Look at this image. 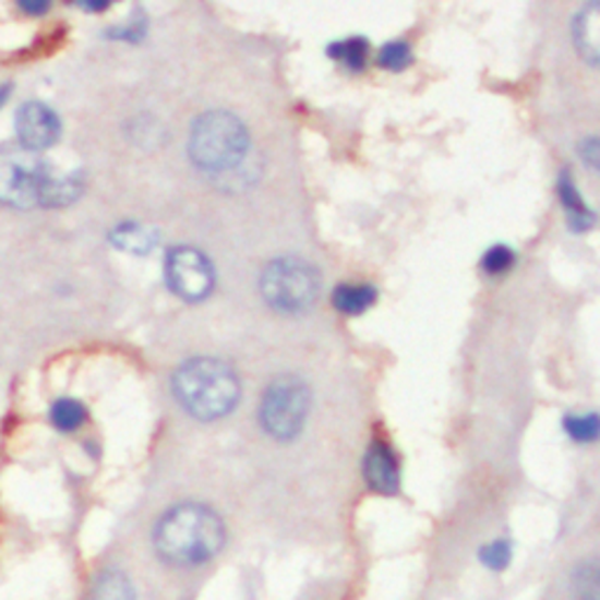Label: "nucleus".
I'll list each match as a JSON object with an SVG mask.
<instances>
[{
	"label": "nucleus",
	"instance_id": "nucleus-22",
	"mask_svg": "<svg viewBox=\"0 0 600 600\" xmlns=\"http://www.w3.org/2000/svg\"><path fill=\"white\" fill-rule=\"evenodd\" d=\"M581 155L587 157L589 167H591V169H596V165H598V163H596V155H598V144H596V139H589L587 144L581 146Z\"/></svg>",
	"mask_w": 600,
	"mask_h": 600
},
{
	"label": "nucleus",
	"instance_id": "nucleus-9",
	"mask_svg": "<svg viewBox=\"0 0 600 600\" xmlns=\"http://www.w3.org/2000/svg\"><path fill=\"white\" fill-rule=\"evenodd\" d=\"M364 479L371 491L381 495H394L399 491V463L383 441H375L364 457Z\"/></svg>",
	"mask_w": 600,
	"mask_h": 600
},
{
	"label": "nucleus",
	"instance_id": "nucleus-4",
	"mask_svg": "<svg viewBox=\"0 0 600 600\" xmlns=\"http://www.w3.org/2000/svg\"><path fill=\"white\" fill-rule=\"evenodd\" d=\"M322 277L308 261L279 259L265 267L261 291L279 312H305L320 296Z\"/></svg>",
	"mask_w": 600,
	"mask_h": 600
},
{
	"label": "nucleus",
	"instance_id": "nucleus-23",
	"mask_svg": "<svg viewBox=\"0 0 600 600\" xmlns=\"http://www.w3.org/2000/svg\"><path fill=\"white\" fill-rule=\"evenodd\" d=\"M22 10L28 12V14H43V12L50 10V5H47V3H22Z\"/></svg>",
	"mask_w": 600,
	"mask_h": 600
},
{
	"label": "nucleus",
	"instance_id": "nucleus-14",
	"mask_svg": "<svg viewBox=\"0 0 600 600\" xmlns=\"http://www.w3.org/2000/svg\"><path fill=\"white\" fill-rule=\"evenodd\" d=\"M50 420L59 432H75L85 424L87 408L75 399H59L50 408Z\"/></svg>",
	"mask_w": 600,
	"mask_h": 600
},
{
	"label": "nucleus",
	"instance_id": "nucleus-21",
	"mask_svg": "<svg viewBox=\"0 0 600 600\" xmlns=\"http://www.w3.org/2000/svg\"><path fill=\"white\" fill-rule=\"evenodd\" d=\"M512 263H514V251L509 247L497 244L483 256V271L491 275H502L509 271Z\"/></svg>",
	"mask_w": 600,
	"mask_h": 600
},
{
	"label": "nucleus",
	"instance_id": "nucleus-6",
	"mask_svg": "<svg viewBox=\"0 0 600 600\" xmlns=\"http://www.w3.org/2000/svg\"><path fill=\"white\" fill-rule=\"evenodd\" d=\"M310 410V392L296 375H281L265 389L261 401V424L263 430L287 441L303 430Z\"/></svg>",
	"mask_w": 600,
	"mask_h": 600
},
{
	"label": "nucleus",
	"instance_id": "nucleus-2",
	"mask_svg": "<svg viewBox=\"0 0 600 600\" xmlns=\"http://www.w3.org/2000/svg\"><path fill=\"white\" fill-rule=\"evenodd\" d=\"M173 392L188 413L200 420L228 416L240 399V381L224 361L197 357L173 375Z\"/></svg>",
	"mask_w": 600,
	"mask_h": 600
},
{
	"label": "nucleus",
	"instance_id": "nucleus-24",
	"mask_svg": "<svg viewBox=\"0 0 600 600\" xmlns=\"http://www.w3.org/2000/svg\"><path fill=\"white\" fill-rule=\"evenodd\" d=\"M5 92H8V87L0 89V106H3V101H5Z\"/></svg>",
	"mask_w": 600,
	"mask_h": 600
},
{
	"label": "nucleus",
	"instance_id": "nucleus-3",
	"mask_svg": "<svg viewBox=\"0 0 600 600\" xmlns=\"http://www.w3.org/2000/svg\"><path fill=\"white\" fill-rule=\"evenodd\" d=\"M247 148V128L226 110L204 113L195 122L191 141H188L193 163L207 171H230L244 160Z\"/></svg>",
	"mask_w": 600,
	"mask_h": 600
},
{
	"label": "nucleus",
	"instance_id": "nucleus-20",
	"mask_svg": "<svg viewBox=\"0 0 600 600\" xmlns=\"http://www.w3.org/2000/svg\"><path fill=\"white\" fill-rule=\"evenodd\" d=\"M565 430L577 441H593L598 436V418L589 416H571L565 420Z\"/></svg>",
	"mask_w": 600,
	"mask_h": 600
},
{
	"label": "nucleus",
	"instance_id": "nucleus-10",
	"mask_svg": "<svg viewBox=\"0 0 600 600\" xmlns=\"http://www.w3.org/2000/svg\"><path fill=\"white\" fill-rule=\"evenodd\" d=\"M85 600H136L134 581L116 567L101 571L97 577H92L85 591Z\"/></svg>",
	"mask_w": 600,
	"mask_h": 600
},
{
	"label": "nucleus",
	"instance_id": "nucleus-13",
	"mask_svg": "<svg viewBox=\"0 0 600 600\" xmlns=\"http://www.w3.org/2000/svg\"><path fill=\"white\" fill-rule=\"evenodd\" d=\"M573 600H600V567L596 559L581 561L571 577Z\"/></svg>",
	"mask_w": 600,
	"mask_h": 600
},
{
	"label": "nucleus",
	"instance_id": "nucleus-12",
	"mask_svg": "<svg viewBox=\"0 0 600 600\" xmlns=\"http://www.w3.org/2000/svg\"><path fill=\"white\" fill-rule=\"evenodd\" d=\"M375 296L369 284H340L334 291V305L345 314H361L375 303Z\"/></svg>",
	"mask_w": 600,
	"mask_h": 600
},
{
	"label": "nucleus",
	"instance_id": "nucleus-7",
	"mask_svg": "<svg viewBox=\"0 0 600 600\" xmlns=\"http://www.w3.org/2000/svg\"><path fill=\"white\" fill-rule=\"evenodd\" d=\"M167 281L185 300H202L214 287L212 263L193 247H177L167 256Z\"/></svg>",
	"mask_w": 600,
	"mask_h": 600
},
{
	"label": "nucleus",
	"instance_id": "nucleus-11",
	"mask_svg": "<svg viewBox=\"0 0 600 600\" xmlns=\"http://www.w3.org/2000/svg\"><path fill=\"white\" fill-rule=\"evenodd\" d=\"M575 43L579 47L581 57L596 61L598 57V5L589 3L575 17Z\"/></svg>",
	"mask_w": 600,
	"mask_h": 600
},
{
	"label": "nucleus",
	"instance_id": "nucleus-16",
	"mask_svg": "<svg viewBox=\"0 0 600 600\" xmlns=\"http://www.w3.org/2000/svg\"><path fill=\"white\" fill-rule=\"evenodd\" d=\"M155 232L141 228L136 224H124L113 232V242L124 249L132 251V254H148V251L155 247Z\"/></svg>",
	"mask_w": 600,
	"mask_h": 600
},
{
	"label": "nucleus",
	"instance_id": "nucleus-17",
	"mask_svg": "<svg viewBox=\"0 0 600 600\" xmlns=\"http://www.w3.org/2000/svg\"><path fill=\"white\" fill-rule=\"evenodd\" d=\"M328 55L343 61V64L350 69V71H361L367 67V57H369V43L364 38H350V40H343V43H336L331 45Z\"/></svg>",
	"mask_w": 600,
	"mask_h": 600
},
{
	"label": "nucleus",
	"instance_id": "nucleus-8",
	"mask_svg": "<svg viewBox=\"0 0 600 600\" xmlns=\"http://www.w3.org/2000/svg\"><path fill=\"white\" fill-rule=\"evenodd\" d=\"M14 128H17L20 146L28 153H40L50 148L59 139V118L50 106L40 101H28L17 110V120H14Z\"/></svg>",
	"mask_w": 600,
	"mask_h": 600
},
{
	"label": "nucleus",
	"instance_id": "nucleus-18",
	"mask_svg": "<svg viewBox=\"0 0 600 600\" xmlns=\"http://www.w3.org/2000/svg\"><path fill=\"white\" fill-rule=\"evenodd\" d=\"M512 559H514V547L509 540H493L491 544L481 547V551H479V561L491 573L507 571V567L512 565Z\"/></svg>",
	"mask_w": 600,
	"mask_h": 600
},
{
	"label": "nucleus",
	"instance_id": "nucleus-19",
	"mask_svg": "<svg viewBox=\"0 0 600 600\" xmlns=\"http://www.w3.org/2000/svg\"><path fill=\"white\" fill-rule=\"evenodd\" d=\"M410 61H413V55H410V47L404 40L387 43L377 55V64L387 71H404Z\"/></svg>",
	"mask_w": 600,
	"mask_h": 600
},
{
	"label": "nucleus",
	"instance_id": "nucleus-15",
	"mask_svg": "<svg viewBox=\"0 0 600 600\" xmlns=\"http://www.w3.org/2000/svg\"><path fill=\"white\" fill-rule=\"evenodd\" d=\"M561 202L567 209V214H571V220L575 228H589L593 224V214L587 209V204H584V200L577 195L571 173H563L561 177Z\"/></svg>",
	"mask_w": 600,
	"mask_h": 600
},
{
	"label": "nucleus",
	"instance_id": "nucleus-1",
	"mask_svg": "<svg viewBox=\"0 0 600 600\" xmlns=\"http://www.w3.org/2000/svg\"><path fill=\"white\" fill-rule=\"evenodd\" d=\"M226 544V524L207 504L185 502L157 520L155 554L171 567H200L214 561Z\"/></svg>",
	"mask_w": 600,
	"mask_h": 600
},
{
	"label": "nucleus",
	"instance_id": "nucleus-5",
	"mask_svg": "<svg viewBox=\"0 0 600 600\" xmlns=\"http://www.w3.org/2000/svg\"><path fill=\"white\" fill-rule=\"evenodd\" d=\"M55 169L36 153L0 148V204L10 207H43V197Z\"/></svg>",
	"mask_w": 600,
	"mask_h": 600
}]
</instances>
